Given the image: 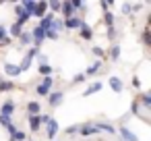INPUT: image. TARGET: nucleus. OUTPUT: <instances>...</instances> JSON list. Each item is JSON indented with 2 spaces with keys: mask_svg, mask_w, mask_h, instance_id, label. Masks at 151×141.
I'll return each mask as SVG.
<instances>
[{
  "mask_svg": "<svg viewBox=\"0 0 151 141\" xmlns=\"http://www.w3.org/2000/svg\"><path fill=\"white\" fill-rule=\"evenodd\" d=\"M19 40H21V44H23V46H25V44H31V33L23 31V33L19 35Z\"/></svg>",
  "mask_w": 151,
  "mask_h": 141,
  "instance_id": "obj_32",
  "label": "nucleus"
},
{
  "mask_svg": "<svg viewBox=\"0 0 151 141\" xmlns=\"http://www.w3.org/2000/svg\"><path fill=\"white\" fill-rule=\"evenodd\" d=\"M37 54H40V48H35V46H33V48H31V50H29V52H27V54L23 56V62H21L19 71H21V73L29 71V69H31V64H33V58H35Z\"/></svg>",
  "mask_w": 151,
  "mask_h": 141,
  "instance_id": "obj_1",
  "label": "nucleus"
},
{
  "mask_svg": "<svg viewBox=\"0 0 151 141\" xmlns=\"http://www.w3.org/2000/svg\"><path fill=\"white\" fill-rule=\"evenodd\" d=\"M27 122H29V131H31V133H37V131L42 129L40 114H27Z\"/></svg>",
  "mask_w": 151,
  "mask_h": 141,
  "instance_id": "obj_8",
  "label": "nucleus"
},
{
  "mask_svg": "<svg viewBox=\"0 0 151 141\" xmlns=\"http://www.w3.org/2000/svg\"><path fill=\"white\" fill-rule=\"evenodd\" d=\"M132 87H137V89L141 87V83H139V77H132Z\"/></svg>",
  "mask_w": 151,
  "mask_h": 141,
  "instance_id": "obj_43",
  "label": "nucleus"
},
{
  "mask_svg": "<svg viewBox=\"0 0 151 141\" xmlns=\"http://www.w3.org/2000/svg\"><path fill=\"white\" fill-rule=\"evenodd\" d=\"M13 112H15V102H13V100H6V102L2 104V108H0V116L11 118V116H13Z\"/></svg>",
  "mask_w": 151,
  "mask_h": 141,
  "instance_id": "obj_9",
  "label": "nucleus"
},
{
  "mask_svg": "<svg viewBox=\"0 0 151 141\" xmlns=\"http://www.w3.org/2000/svg\"><path fill=\"white\" fill-rule=\"evenodd\" d=\"M99 69H101V60H95V62H93V64H91V67L85 71V77H87V75H95Z\"/></svg>",
  "mask_w": 151,
  "mask_h": 141,
  "instance_id": "obj_24",
  "label": "nucleus"
},
{
  "mask_svg": "<svg viewBox=\"0 0 151 141\" xmlns=\"http://www.w3.org/2000/svg\"><path fill=\"white\" fill-rule=\"evenodd\" d=\"M79 133V124H70V127H66V135H77Z\"/></svg>",
  "mask_w": 151,
  "mask_h": 141,
  "instance_id": "obj_35",
  "label": "nucleus"
},
{
  "mask_svg": "<svg viewBox=\"0 0 151 141\" xmlns=\"http://www.w3.org/2000/svg\"><path fill=\"white\" fill-rule=\"evenodd\" d=\"M118 133H120L122 141H139V137H137L128 127H120V129H118Z\"/></svg>",
  "mask_w": 151,
  "mask_h": 141,
  "instance_id": "obj_10",
  "label": "nucleus"
},
{
  "mask_svg": "<svg viewBox=\"0 0 151 141\" xmlns=\"http://www.w3.org/2000/svg\"><path fill=\"white\" fill-rule=\"evenodd\" d=\"M54 19H56V15H52V13H48V15H46V17H44V19L40 21V25H37V27H42L44 31H48V27H50V23H52Z\"/></svg>",
  "mask_w": 151,
  "mask_h": 141,
  "instance_id": "obj_18",
  "label": "nucleus"
},
{
  "mask_svg": "<svg viewBox=\"0 0 151 141\" xmlns=\"http://www.w3.org/2000/svg\"><path fill=\"white\" fill-rule=\"evenodd\" d=\"M6 38H9V33H6V27H2V25H0V44H2Z\"/></svg>",
  "mask_w": 151,
  "mask_h": 141,
  "instance_id": "obj_37",
  "label": "nucleus"
},
{
  "mask_svg": "<svg viewBox=\"0 0 151 141\" xmlns=\"http://www.w3.org/2000/svg\"><path fill=\"white\" fill-rule=\"evenodd\" d=\"M4 73H6L9 77H19V75H21L19 67H17V64H11V62H6V64H4Z\"/></svg>",
  "mask_w": 151,
  "mask_h": 141,
  "instance_id": "obj_16",
  "label": "nucleus"
},
{
  "mask_svg": "<svg viewBox=\"0 0 151 141\" xmlns=\"http://www.w3.org/2000/svg\"><path fill=\"white\" fill-rule=\"evenodd\" d=\"M108 38H110V40H114V38H116V29H114V27H110V29H108Z\"/></svg>",
  "mask_w": 151,
  "mask_h": 141,
  "instance_id": "obj_41",
  "label": "nucleus"
},
{
  "mask_svg": "<svg viewBox=\"0 0 151 141\" xmlns=\"http://www.w3.org/2000/svg\"><path fill=\"white\" fill-rule=\"evenodd\" d=\"M108 83H110V87H112V91H114V93H120V91L124 89V83H122V79H120V77H110V79H108Z\"/></svg>",
  "mask_w": 151,
  "mask_h": 141,
  "instance_id": "obj_12",
  "label": "nucleus"
},
{
  "mask_svg": "<svg viewBox=\"0 0 151 141\" xmlns=\"http://www.w3.org/2000/svg\"><path fill=\"white\" fill-rule=\"evenodd\" d=\"M137 102H139L143 108H147V110H149V108H151V93H149V91H143V93L137 98Z\"/></svg>",
  "mask_w": 151,
  "mask_h": 141,
  "instance_id": "obj_15",
  "label": "nucleus"
},
{
  "mask_svg": "<svg viewBox=\"0 0 151 141\" xmlns=\"http://www.w3.org/2000/svg\"><path fill=\"white\" fill-rule=\"evenodd\" d=\"M79 35H81L83 40H91V38H93V29H91L87 23H81V27H79Z\"/></svg>",
  "mask_w": 151,
  "mask_h": 141,
  "instance_id": "obj_14",
  "label": "nucleus"
},
{
  "mask_svg": "<svg viewBox=\"0 0 151 141\" xmlns=\"http://www.w3.org/2000/svg\"><path fill=\"white\" fill-rule=\"evenodd\" d=\"M149 42H151V40H149V29L145 27V31H143V44H145V46H149Z\"/></svg>",
  "mask_w": 151,
  "mask_h": 141,
  "instance_id": "obj_39",
  "label": "nucleus"
},
{
  "mask_svg": "<svg viewBox=\"0 0 151 141\" xmlns=\"http://www.w3.org/2000/svg\"><path fill=\"white\" fill-rule=\"evenodd\" d=\"M62 100H64V93H62V91H50V93H48V104H50L52 108H58V106L62 104Z\"/></svg>",
  "mask_w": 151,
  "mask_h": 141,
  "instance_id": "obj_5",
  "label": "nucleus"
},
{
  "mask_svg": "<svg viewBox=\"0 0 151 141\" xmlns=\"http://www.w3.org/2000/svg\"><path fill=\"white\" fill-rule=\"evenodd\" d=\"M91 52H93V54H95L97 58H101V60H104V56H106L104 48H99V46H93V50H91Z\"/></svg>",
  "mask_w": 151,
  "mask_h": 141,
  "instance_id": "obj_33",
  "label": "nucleus"
},
{
  "mask_svg": "<svg viewBox=\"0 0 151 141\" xmlns=\"http://www.w3.org/2000/svg\"><path fill=\"white\" fill-rule=\"evenodd\" d=\"M60 7H62L60 0H52V2H48V9H52V15L54 13H60Z\"/></svg>",
  "mask_w": 151,
  "mask_h": 141,
  "instance_id": "obj_28",
  "label": "nucleus"
},
{
  "mask_svg": "<svg viewBox=\"0 0 151 141\" xmlns=\"http://www.w3.org/2000/svg\"><path fill=\"white\" fill-rule=\"evenodd\" d=\"M58 131H60L58 120H56V118H50V122L46 124V137H48V139H54V137L58 135Z\"/></svg>",
  "mask_w": 151,
  "mask_h": 141,
  "instance_id": "obj_3",
  "label": "nucleus"
},
{
  "mask_svg": "<svg viewBox=\"0 0 151 141\" xmlns=\"http://www.w3.org/2000/svg\"><path fill=\"white\" fill-rule=\"evenodd\" d=\"M99 7H101L104 11H108V9L112 7V2H106V0H104V2H99Z\"/></svg>",
  "mask_w": 151,
  "mask_h": 141,
  "instance_id": "obj_42",
  "label": "nucleus"
},
{
  "mask_svg": "<svg viewBox=\"0 0 151 141\" xmlns=\"http://www.w3.org/2000/svg\"><path fill=\"white\" fill-rule=\"evenodd\" d=\"M40 85H44V87H48V89L52 91V85H54V77H52V75H50V77H44Z\"/></svg>",
  "mask_w": 151,
  "mask_h": 141,
  "instance_id": "obj_30",
  "label": "nucleus"
},
{
  "mask_svg": "<svg viewBox=\"0 0 151 141\" xmlns=\"http://www.w3.org/2000/svg\"><path fill=\"white\" fill-rule=\"evenodd\" d=\"M50 31H54V33H58V31H62L64 29V23L60 21V19H54L52 23H50V27H48Z\"/></svg>",
  "mask_w": 151,
  "mask_h": 141,
  "instance_id": "obj_21",
  "label": "nucleus"
},
{
  "mask_svg": "<svg viewBox=\"0 0 151 141\" xmlns=\"http://www.w3.org/2000/svg\"><path fill=\"white\" fill-rule=\"evenodd\" d=\"M95 133H97L95 122H85V124H79V135H83V137H93Z\"/></svg>",
  "mask_w": 151,
  "mask_h": 141,
  "instance_id": "obj_4",
  "label": "nucleus"
},
{
  "mask_svg": "<svg viewBox=\"0 0 151 141\" xmlns=\"http://www.w3.org/2000/svg\"><path fill=\"white\" fill-rule=\"evenodd\" d=\"M44 40H46V31L42 27H33L31 29V42H33V46L35 48H42V42Z\"/></svg>",
  "mask_w": 151,
  "mask_h": 141,
  "instance_id": "obj_2",
  "label": "nucleus"
},
{
  "mask_svg": "<svg viewBox=\"0 0 151 141\" xmlns=\"http://www.w3.org/2000/svg\"><path fill=\"white\" fill-rule=\"evenodd\" d=\"M40 73L44 77H50L52 75V64H40Z\"/></svg>",
  "mask_w": 151,
  "mask_h": 141,
  "instance_id": "obj_29",
  "label": "nucleus"
},
{
  "mask_svg": "<svg viewBox=\"0 0 151 141\" xmlns=\"http://www.w3.org/2000/svg\"><path fill=\"white\" fill-rule=\"evenodd\" d=\"M15 13H17V21H15V23H17V25H21V27L31 19V17H29V13H25V11L21 9V4H17V7H15Z\"/></svg>",
  "mask_w": 151,
  "mask_h": 141,
  "instance_id": "obj_7",
  "label": "nucleus"
},
{
  "mask_svg": "<svg viewBox=\"0 0 151 141\" xmlns=\"http://www.w3.org/2000/svg\"><path fill=\"white\" fill-rule=\"evenodd\" d=\"M101 89V81H95L93 85H89L87 89H85V93H83V98H89V95H93V93H97Z\"/></svg>",
  "mask_w": 151,
  "mask_h": 141,
  "instance_id": "obj_19",
  "label": "nucleus"
},
{
  "mask_svg": "<svg viewBox=\"0 0 151 141\" xmlns=\"http://www.w3.org/2000/svg\"><path fill=\"white\" fill-rule=\"evenodd\" d=\"M83 81H85V73H79V75L73 77V85H79V83H83Z\"/></svg>",
  "mask_w": 151,
  "mask_h": 141,
  "instance_id": "obj_34",
  "label": "nucleus"
},
{
  "mask_svg": "<svg viewBox=\"0 0 151 141\" xmlns=\"http://www.w3.org/2000/svg\"><path fill=\"white\" fill-rule=\"evenodd\" d=\"M62 23H64V27H66V29H79L83 21H81V19H79V17L75 15V17H70V19H66V21H62Z\"/></svg>",
  "mask_w": 151,
  "mask_h": 141,
  "instance_id": "obj_13",
  "label": "nucleus"
},
{
  "mask_svg": "<svg viewBox=\"0 0 151 141\" xmlns=\"http://www.w3.org/2000/svg\"><path fill=\"white\" fill-rule=\"evenodd\" d=\"M46 15H48V2H44V0H40V2H35V9H33V15H31V17L44 19Z\"/></svg>",
  "mask_w": 151,
  "mask_h": 141,
  "instance_id": "obj_6",
  "label": "nucleus"
},
{
  "mask_svg": "<svg viewBox=\"0 0 151 141\" xmlns=\"http://www.w3.org/2000/svg\"><path fill=\"white\" fill-rule=\"evenodd\" d=\"M139 110H141V104L134 100V102H132V106H130V112H132V114H139Z\"/></svg>",
  "mask_w": 151,
  "mask_h": 141,
  "instance_id": "obj_38",
  "label": "nucleus"
},
{
  "mask_svg": "<svg viewBox=\"0 0 151 141\" xmlns=\"http://www.w3.org/2000/svg\"><path fill=\"white\" fill-rule=\"evenodd\" d=\"M60 15L64 17V21L70 19V17H75V9H73V4H70V0H68V2H62V7H60Z\"/></svg>",
  "mask_w": 151,
  "mask_h": 141,
  "instance_id": "obj_11",
  "label": "nucleus"
},
{
  "mask_svg": "<svg viewBox=\"0 0 151 141\" xmlns=\"http://www.w3.org/2000/svg\"><path fill=\"white\" fill-rule=\"evenodd\" d=\"M6 33H9L11 38H19V35L23 33V27H21V25H17V23H13V27H11V29H6Z\"/></svg>",
  "mask_w": 151,
  "mask_h": 141,
  "instance_id": "obj_22",
  "label": "nucleus"
},
{
  "mask_svg": "<svg viewBox=\"0 0 151 141\" xmlns=\"http://www.w3.org/2000/svg\"><path fill=\"white\" fill-rule=\"evenodd\" d=\"M70 4H73V9H75V11H81V9H85V4L81 2V0H70Z\"/></svg>",
  "mask_w": 151,
  "mask_h": 141,
  "instance_id": "obj_36",
  "label": "nucleus"
},
{
  "mask_svg": "<svg viewBox=\"0 0 151 141\" xmlns=\"http://www.w3.org/2000/svg\"><path fill=\"white\" fill-rule=\"evenodd\" d=\"M35 93H37V95H42V98H48L50 89H48V87H44V85H37V87H35Z\"/></svg>",
  "mask_w": 151,
  "mask_h": 141,
  "instance_id": "obj_31",
  "label": "nucleus"
},
{
  "mask_svg": "<svg viewBox=\"0 0 151 141\" xmlns=\"http://www.w3.org/2000/svg\"><path fill=\"white\" fill-rule=\"evenodd\" d=\"M122 11H124V15H130V11H132V7L126 2V4H122Z\"/></svg>",
  "mask_w": 151,
  "mask_h": 141,
  "instance_id": "obj_40",
  "label": "nucleus"
},
{
  "mask_svg": "<svg viewBox=\"0 0 151 141\" xmlns=\"http://www.w3.org/2000/svg\"><path fill=\"white\" fill-rule=\"evenodd\" d=\"M21 9L25 13H29V17H31L33 15V9H35V2H33V0H25V2H21Z\"/></svg>",
  "mask_w": 151,
  "mask_h": 141,
  "instance_id": "obj_23",
  "label": "nucleus"
},
{
  "mask_svg": "<svg viewBox=\"0 0 151 141\" xmlns=\"http://www.w3.org/2000/svg\"><path fill=\"white\" fill-rule=\"evenodd\" d=\"M11 89H15L13 81H2V79H0V93H2V91H11Z\"/></svg>",
  "mask_w": 151,
  "mask_h": 141,
  "instance_id": "obj_25",
  "label": "nucleus"
},
{
  "mask_svg": "<svg viewBox=\"0 0 151 141\" xmlns=\"http://www.w3.org/2000/svg\"><path fill=\"white\" fill-rule=\"evenodd\" d=\"M27 112H29V114H42V106H40V102H37V100H31V102L27 104Z\"/></svg>",
  "mask_w": 151,
  "mask_h": 141,
  "instance_id": "obj_20",
  "label": "nucleus"
},
{
  "mask_svg": "<svg viewBox=\"0 0 151 141\" xmlns=\"http://www.w3.org/2000/svg\"><path fill=\"white\" fill-rule=\"evenodd\" d=\"M104 21H106V25H108V29H110V27H114V13H110V11H106V13H104Z\"/></svg>",
  "mask_w": 151,
  "mask_h": 141,
  "instance_id": "obj_26",
  "label": "nucleus"
},
{
  "mask_svg": "<svg viewBox=\"0 0 151 141\" xmlns=\"http://www.w3.org/2000/svg\"><path fill=\"white\" fill-rule=\"evenodd\" d=\"M95 127H97V133H101V131H104V133H110V135L116 133V129H114L110 122H95Z\"/></svg>",
  "mask_w": 151,
  "mask_h": 141,
  "instance_id": "obj_17",
  "label": "nucleus"
},
{
  "mask_svg": "<svg viewBox=\"0 0 151 141\" xmlns=\"http://www.w3.org/2000/svg\"><path fill=\"white\" fill-rule=\"evenodd\" d=\"M110 58H112L114 62L120 58V46H118V44H114V46H112V50H110Z\"/></svg>",
  "mask_w": 151,
  "mask_h": 141,
  "instance_id": "obj_27",
  "label": "nucleus"
}]
</instances>
